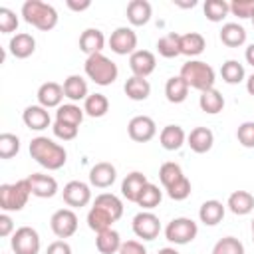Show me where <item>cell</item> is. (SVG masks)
<instances>
[{
    "label": "cell",
    "instance_id": "cell-1",
    "mask_svg": "<svg viewBox=\"0 0 254 254\" xmlns=\"http://www.w3.org/2000/svg\"><path fill=\"white\" fill-rule=\"evenodd\" d=\"M30 155L38 165H42L48 171H58L67 161L65 149L60 143H56V141H52V139H48L44 135L34 137L30 141Z\"/></svg>",
    "mask_w": 254,
    "mask_h": 254
},
{
    "label": "cell",
    "instance_id": "cell-2",
    "mask_svg": "<svg viewBox=\"0 0 254 254\" xmlns=\"http://www.w3.org/2000/svg\"><path fill=\"white\" fill-rule=\"evenodd\" d=\"M22 18H24V22L32 24L34 28H38L42 32H50L58 26L56 8L42 0H26L22 4Z\"/></svg>",
    "mask_w": 254,
    "mask_h": 254
},
{
    "label": "cell",
    "instance_id": "cell-3",
    "mask_svg": "<svg viewBox=\"0 0 254 254\" xmlns=\"http://www.w3.org/2000/svg\"><path fill=\"white\" fill-rule=\"evenodd\" d=\"M179 75L189 83V87H194L200 93L206 89H212L214 81H216V73H214L212 65H208L206 62H200V60H189L187 64H183Z\"/></svg>",
    "mask_w": 254,
    "mask_h": 254
},
{
    "label": "cell",
    "instance_id": "cell-4",
    "mask_svg": "<svg viewBox=\"0 0 254 254\" xmlns=\"http://www.w3.org/2000/svg\"><path fill=\"white\" fill-rule=\"evenodd\" d=\"M85 75L97 83V85H111L117 75H119V67L115 62H111L107 56L103 54H93V56H87L85 60Z\"/></svg>",
    "mask_w": 254,
    "mask_h": 254
},
{
    "label": "cell",
    "instance_id": "cell-5",
    "mask_svg": "<svg viewBox=\"0 0 254 254\" xmlns=\"http://www.w3.org/2000/svg\"><path fill=\"white\" fill-rule=\"evenodd\" d=\"M32 194L28 179H20L16 183L0 185V208L4 212H18L26 206L28 198Z\"/></svg>",
    "mask_w": 254,
    "mask_h": 254
},
{
    "label": "cell",
    "instance_id": "cell-6",
    "mask_svg": "<svg viewBox=\"0 0 254 254\" xmlns=\"http://www.w3.org/2000/svg\"><path fill=\"white\" fill-rule=\"evenodd\" d=\"M196 234H198L196 222L192 218H187V216L173 218L165 226V238L173 244H189L196 238Z\"/></svg>",
    "mask_w": 254,
    "mask_h": 254
},
{
    "label": "cell",
    "instance_id": "cell-7",
    "mask_svg": "<svg viewBox=\"0 0 254 254\" xmlns=\"http://www.w3.org/2000/svg\"><path fill=\"white\" fill-rule=\"evenodd\" d=\"M14 254H38L40 252V234L32 226H20L10 238Z\"/></svg>",
    "mask_w": 254,
    "mask_h": 254
},
{
    "label": "cell",
    "instance_id": "cell-8",
    "mask_svg": "<svg viewBox=\"0 0 254 254\" xmlns=\"http://www.w3.org/2000/svg\"><path fill=\"white\" fill-rule=\"evenodd\" d=\"M133 232L141 240H155L161 232V220L151 210H141L133 216Z\"/></svg>",
    "mask_w": 254,
    "mask_h": 254
},
{
    "label": "cell",
    "instance_id": "cell-9",
    "mask_svg": "<svg viewBox=\"0 0 254 254\" xmlns=\"http://www.w3.org/2000/svg\"><path fill=\"white\" fill-rule=\"evenodd\" d=\"M109 48L111 52H115L117 56H131L133 52H137V34L133 28L127 26H119L111 32L109 38Z\"/></svg>",
    "mask_w": 254,
    "mask_h": 254
},
{
    "label": "cell",
    "instance_id": "cell-10",
    "mask_svg": "<svg viewBox=\"0 0 254 254\" xmlns=\"http://www.w3.org/2000/svg\"><path fill=\"white\" fill-rule=\"evenodd\" d=\"M50 226H52V232L58 238H62V240L64 238H69L77 230V214L71 208H60V210H56L52 214Z\"/></svg>",
    "mask_w": 254,
    "mask_h": 254
},
{
    "label": "cell",
    "instance_id": "cell-11",
    "mask_svg": "<svg viewBox=\"0 0 254 254\" xmlns=\"http://www.w3.org/2000/svg\"><path fill=\"white\" fill-rule=\"evenodd\" d=\"M62 194H64V202L71 208L87 206L91 200V189H89V185H85L81 181H69L64 187Z\"/></svg>",
    "mask_w": 254,
    "mask_h": 254
},
{
    "label": "cell",
    "instance_id": "cell-12",
    "mask_svg": "<svg viewBox=\"0 0 254 254\" xmlns=\"http://www.w3.org/2000/svg\"><path fill=\"white\" fill-rule=\"evenodd\" d=\"M127 133L133 141L147 143L157 135V125L149 115H135L127 125Z\"/></svg>",
    "mask_w": 254,
    "mask_h": 254
},
{
    "label": "cell",
    "instance_id": "cell-13",
    "mask_svg": "<svg viewBox=\"0 0 254 254\" xmlns=\"http://www.w3.org/2000/svg\"><path fill=\"white\" fill-rule=\"evenodd\" d=\"M129 67L133 71V75L137 77H149L155 67H157V60H155V54L149 52V50H137L129 56Z\"/></svg>",
    "mask_w": 254,
    "mask_h": 254
},
{
    "label": "cell",
    "instance_id": "cell-14",
    "mask_svg": "<svg viewBox=\"0 0 254 254\" xmlns=\"http://www.w3.org/2000/svg\"><path fill=\"white\" fill-rule=\"evenodd\" d=\"M32 189V194L38 198H52L58 192V181L52 175H42V173H32L26 177Z\"/></svg>",
    "mask_w": 254,
    "mask_h": 254
},
{
    "label": "cell",
    "instance_id": "cell-15",
    "mask_svg": "<svg viewBox=\"0 0 254 254\" xmlns=\"http://www.w3.org/2000/svg\"><path fill=\"white\" fill-rule=\"evenodd\" d=\"M38 105L50 109V107H60L65 93H64V85L56 83V81H46L38 87Z\"/></svg>",
    "mask_w": 254,
    "mask_h": 254
},
{
    "label": "cell",
    "instance_id": "cell-16",
    "mask_svg": "<svg viewBox=\"0 0 254 254\" xmlns=\"http://www.w3.org/2000/svg\"><path fill=\"white\" fill-rule=\"evenodd\" d=\"M117 179V169L107 163V161H101V163H95L89 171V183L97 189H107L115 183Z\"/></svg>",
    "mask_w": 254,
    "mask_h": 254
},
{
    "label": "cell",
    "instance_id": "cell-17",
    "mask_svg": "<svg viewBox=\"0 0 254 254\" xmlns=\"http://www.w3.org/2000/svg\"><path fill=\"white\" fill-rule=\"evenodd\" d=\"M22 121H24V125L28 129L42 131V129L50 127L52 117H50V113H48L46 107H42V105H28L24 109V113H22Z\"/></svg>",
    "mask_w": 254,
    "mask_h": 254
},
{
    "label": "cell",
    "instance_id": "cell-18",
    "mask_svg": "<svg viewBox=\"0 0 254 254\" xmlns=\"http://www.w3.org/2000/svg\"><path fill=\"white\" fill-rule=\"evenodd\" d=\"M187 145L190 147V151H194L198 155L208 153L214 145V133L208 127H194L187 135Z\"/></svg>",
    "mask_w": 254,
    "mask_h": 254
},
{
    "label": "cell",
    "instance_id": "cell-19",
    "mask_svg": "<svg viewBox=\"0 0 254 254\" xmlns=\"http://www.w3.org/2000/svg\"><path fill=\"white\" fill-rule=\"evenodd\" d=\"M8 50L14 58L18 60H26L30 58L34 52H36V40L32 34H26V32H20L16 36H12L10 44H8Z\"/></svg>",
    "mask_w": 254,
    "mask_h": 254
},
{
    "label": "cell",
    "instance_id": "cell-20",
    "mask_svg": "<svg viewBox=\"0 0 254 254\" xmlns=\"http://www.w3.org/2000/svg\"><path fill=\"white\" fill-rule=\"evenodd\" d=\"M187 141V133L181 125H165L159 133V143L163 149L167 151H177L185 145Z\"/></svg>",
    "mask_w": 254,
    "mask_h": 254
},
{
    "label": "cell",
    "instance_id": "cell-21",
    "mask_svg": "<svg viewBox=\"0 0 254 254\" xmlns=\"http://www.w3.org/2000/svg\"><path fill=\"white\" fill-rule=\"evenodd\" d=\"M103 46H105V36H103L101 30H97V28H87V30L81 32V36H79V50H81L83 54H87V56L101 54Z\"/></svg>",
    "mask_w": 254,
    "mask_h": 254
},
{
    "label": "cell",
    "instance_id": "cell-22",
    "mask_svg": "<svg viewBox=\"0 0 254 254\" xmlns=\"http://www.w3.org/2000/svg\"><path fill=\"white\" fill-rule=\"evenodd\" d=\"M147 183H149V181H147V177H145L143 173L133 171V173H129V175L123 179V183H121V194H123L129 202H137V196H139V192L143 190V187H145Z\"/></svg>",
    "mask_w": 254,
    "mask_h": 254
},
{
    "label": "cell",
    "instance_id": "cell-23",
    "mask_svg": "<svg viewBox=\"0 0 254 254\" xmlns=\"http://www.w3.org/2000/svg\"><path fill=\"white\" fill-rule=\"evenodd\" d=\"M198 218L206 226H216L224 218V204L220 200H216V198L204 200L200 204V208H198Z\"/></svg>",
    "mask_w": 254,
    "mask_h": 254
},
{
    "label": "cell",
    "instance_id": "cell-24",
    "mask_svg": "<svg viewBox=\"0 0 254 254\" xmlns=\"http://www.w3.org/2000/svg\"><path fill=\"white\" fill-rule=\"evenodd\" d=\"M226 206L232 214H238V216H244V214H250L254 210V196L248 192V190H234L228 200H226Z\"/></svg>",
    "mask_w": 254,
    "mask_h": 254
},
{
    "label": "cell",
    "instance_id": "cell-25",
    "mask_svg": "<svg viewBox=\"0 0 254 254\" xmlns=\"http://www.w3.org/2000/svg\"><path fill=\"white\" fill-rule=\"evenodd\" d=\"M64 93H65V97L69 99V101H85L87 99V81L81 77V75H77V73H71V75H67L65 79H64Z\"/></svg>",
    "mask_w": 254,
    "mask_h": 254
},
{
    "label": "cell",
    "instance_id": "cell-26",
    "mask_svg": "<svg viewBox=\"0 0 254 254\" xmlns=\"http://www.w3.org/2000/svg\"><path fill=\"white\" fill-rule=\"evenodd\" d=\"M153 8L147 0H131L127 4V20L133 26H145L151 20Z\"/></svg>",
    "mask_w": 254,
    "mask_h": 254
},
{
    "label": "cell",
    "instance_id": "cell-27",
    "mask_svg": "<svg viewBox=\"0 0 254 254\" xmlns=\"http://www.w3.org/2000/svg\"><path fill=\"white\" fill-rule=\"evenodd\" d=\"M206 48V40L202 34L198 32H187V34H181V54L183 56H189V58H194V56H200Z\"/></svg>",
    "mask_w": 254,
    "mask_h": 254
},
{
    "label": "cell",
    "instance_id": "cell-28",
    "mask_svg": "<svg viewBox=\"0 0 254 254\" xmlns=\"http://www.w3.org/2000/svg\"><path fill=\"white\" fill-rule=\"evenodd\" d=\"M123 91L129 99L133 101H145L149 95H151V83L145 79V77H137V75H131L125 85H123Z\"/></svg>",
    "mask_w": 254,
    "mask_h": 254
},
{
    "label": "cell",
    "instance_id": "cell-29",
    "mask_svg": "<svg viewBox=\"0 0 254 254\" xmlns=\"http://www.w3.org/2000/svg\"><path fill=\"white\" fill-rule=\"evenodd\" d=\"M220 42L228 48H240L246 42V30L238 22H228L220 30Z\"/></svg>",
    "mask_w": 254,
    "mask_h": 254
},
{
    "label": "cell",
    "instance_id": "cell-30",
    "mask_svg": "<svg viewBox=\"0 0 254 254\" xmlns=\"http://www.w3.org/2000/svg\"><path fill=\"white\" fill-rule=\"evenodd\" d=\"M189 95V83L181 75H173L165 83V97L171 103H183Z\"/></svg>",
    "mask_w": 254,
    "mask_h": 254
},
{
    "label": "cell",
    "instance_id": "cell-31",
    "mask_svg": "<svg viewBox=\"0 0 254 254\" xmlns=\"http://www.w3.org/2000/svg\"><path fill=\"white\" fill-rule=\"evenodd\" d=\"M121 244H123V240H121L119 232L113 230V228L99 232L97 238H95V246H97V250L101 254H117L119 248H121Z\"/></svg>",
    "mask_w": 254,
    "mask_h": 254
},
{
    "label": "cell",
    "instance_id": "cell-32",
    "mask_svg": "<svg viewBox=\"0 0 254 254\" xmlns=\"http://www.w3.org/2000/svg\"><path fill=\"white\" fill-rule=\"evenodd\" d=\"M198 105H200V109H202L204 113L216 115V113H220V111L224 109V97H222V93H220L218 89L212 87V89H206V91L200 93Z\"/></svg>",
    "mask_w": 254,
    "mask_h": 254
},
{
    "label": "cell",
    "instance_id": "cell-33",
    "mask_svg": "<svg viewBox=\"0 0 254 254\" xmlns=\"http://www.w3.org/2000/svg\"><path fill=\"white\" fill-rule=\"evenodd\" d=\"M113 222H115V218L109 212H105L103 208H99V206H91L89 212H87V226L95 234H99L103 230H109L113 226Z\"/></svg>",
    "mask_w": 254,
    "mask_h": 254
},
{
    "label": "cell",
    "instance_id": "cell-34",
    "mask_svg": "<svg viewBox=\"0 0 254 254\" xmlns=\"http://www.w3.org/2000/svg\"><path fill=\"white\" fill-rule=\"evenodd\" d=\"M83 115H85L83 107H79L75 103H64L56 111V121L67 123V125H73V127H79L81 121H83Z\"/></svg>",
    "mask_w": 254,
    "mask_h": 254
},
{
    "label": "cell",
    "instance_id": "cell-35",
    "mask_svg": "<svg viewBox=\"0 0 254 254\" xmlns=\"http://www.w3.org/2000/svg\"><path fill=\"white\" fill-rule=\"evenodd\" d=\"M157 52L163 56V58H177L181 56V34L177 32H169L165 36H161L157 40Z\"/></svg>",
    "mask_w": 254,
    "mask_h": 254
},
{
    "label": "cell",
    "instance_id": "cell-36",
    "mask_svg": "<svg viewBox=\"0 0 254 254\" xmlns=\"http://www.w3.org/2000/svg\"><path fill=\"white\" fill-rule=\"evenodd\" d=\"M93 206H99V208H103L105 212H109V214L115 218V222L123 216V202H121L119 196H115V194H111V192H101V194H97L95 200H93Z\"/></svg>",
    "mask_w": 254,
    "mask_h": 254
},
{
    "label": "cell",
    "instance_id": "cell-37",
    "mask_svg": "<svg viewBox=\"0 0 254 254\" xmlns=\"http://www.w3.org/2000/svg\"><path fill=\"white\" fill-rule=\"evenodd\" d=\"M83 111L89 117H103L109 111V99L103 93H89L83 101Z\"/></svg>",
    "mask_w": 254,
    "mask_h": 254
},
{
    "label": "cell",
    "instance_id": "cell-38",
    "mask_svg": "<svg viewBox=\"0 0 254 254\" xmlns=\"http://www.w3.org/2000/svg\"><path fill=\"white\" fill-rule=\"evenodd\" d=\"M161 198H163L161 189L157 185H153V183H147L143 187V190L139 192V196H137V204L141 208H145V210H153L155 206L161 204Z\"/></svg>",
    "mask_w": 254,
    "mask_h": 254
},
{
    "label": "cell",
    "instance_id": "cell-39",
    "mask_svg": "<svg viewBox=\"0 0 254 254\" xmlns=\"http://www.w3.org/2000/svg\"><path fill=\"white\" fill-rule=\"evenodd\" d=\"M220 75H222V79L226 81V83H230V85H236V83H240L242 79H244V65L240 64V62H236V60H226L224 64H222V67H220Z\"/></svg>",
    "mask_w": 254,
    "mask_h": 254
},
{
    "label": "cell",
    "instance_id": "cell-40",
    "mask_svg": "<svg viewBox=\"0 0 254 254\" xmlns=\"http://www.w3.org/2000/svg\"><path fill=\"white\" fill-rule=\"evenodd\" d=\"M230 12V4L226 0H206L204 2V16L210 22H222Z\"/></svg>",
    "mask_w": 254,
    "mask_h": 254
},
{
    "label": "cell",
    "instance_id": "cell-41",
    "mask_svg": "<svg viewBox=\"0 0 254 254\" xmlns=\"http://www.w3.org/2000/svg\"><path fill=\"white\" fill-rule=\"evenodd\" d=\"M183 177H185V175H183L181 165H177V163H173V161L163 163L161 169H159V179H161V185H163L165 189H169L171 185H175V183L181 181Z\"/></svg>",
    "mask_w": 254,
    "mask_h": 254
},
{
    "label": "cell",
    "instance_id": "cell-42",
    "mask_svg": "<svg viewBox=\"0 0 254 254\" xmlns=\"http://www.w3.org/2000/svg\"><path fill=\"white\" fill-rule=\"evenodd\" d=\"M212 254H244V244L234 236H224L212 246Z\"/></svg>",
    "mask_w": 254,
    "mask_h": 254
},
{
    "label": "cell",
    "instance_id": "cell-43",
    "mask_svg": "<svg viewBox=\"0 0 254 254\" xmlns=\"http://www.w3.org/2000/svg\"><path fill=\"white\" fill-rule=\"evenodd\" d=\"M20 151V139L14 133L0 135V159H12Z\"/></svg>",
    "mask_w": 254,
    "mask_h": 254
},
{
    "label": "cell",
    "instance_id": "cell-44",
    "mask_svg": "<svg viewBox=\"0 0 254 254\" xmlns=\"http://www.w3.org/2000/svg\"><path fill=\"white\" fill-rule=\"evenodd\" d=\"M165 190H167L169 198H173V200H185V198L190 196L192 187H190V181H189L187 177H183L181 181H177L175 185H171V187L165 189Z\"/></svg>",
    "mask_w": 254,
    "mask_h": 254
},
{
    "label": "cell",
    "instance_id": "cell-45",
    "mask_svg": "<svg viewBox=\"0 0 254 254\" xmlns=\"http://www.w3.org/2000/svg\"><path fill=\"white\" fill-rule=\"evenodd\" d=\"M236 139L242 147L254 149V121H244L236 129Z\"/></svg>",
    "mask_w": 254,
    "mask_h": 254
},
{
    "label": "cell",
    "instance_id": "cell-46",
    "mask_svg": "<svg viewBox=\"0 0 254 254\" xmlns=\"http://www.w3.org/2000/svg\"><path fill=\"white\" fill-rule=\"evenodd\" d=\"M16 28H18L16 12H12L10 8L2 6L0 8V32L2 34H10V32H16Z\"/></svg>",
    "mask_w": 254,
    "mask_h": 254
},
{
    "label": "cell",
    "instance_id": "cell-47",
    "mask_svg": "<svg viewBox=\"0 0 254 254\" xmlns=\"http://www.w3.org/2000/svg\"><path fill=\"white\" fill-rule=\"evenodd\" d=\"M230 12L238 18H252L254 16V0H232Z\"/></svg>",
    "mask_w": 254,
    "mask_h": 254
},
{
    "label": "cell",
    "instance_id": "cell-48",
    "mask_svg": "<svg viewBox=\"0 0 254 254\" xmlns=\"http://www.w3.org/2000/svg\"><path fill=\"white\" fill-rule=\"evenodd\" d=\"M52 131H54V135H56L58 139H62V141H73V139L77 137L79 127H73V125H67V123H60V121H56V123L52 125Z\"/></svg>",
    "mask_w": 254,
    "mask_h": 254
},
{
    "label": "cell",
    "instance_id": "cell-49",
    "mask_svg": "<svg viewBox=\"0 0 254 254\" xmlns=\"http://www.w3.org/2000/svg\"><path fill=\"white\" fill-rule=\"evenodd\" d=\"M117 254H147V250L139 240H127L121 244Z\"/></svg>",
    "mask_w": 254,
    "mask_h": 254
},
{
    "label": "cell",
    "instance_id": "cell-50",
    "mask_svg": "<svg viewBox=\"0 0 254 254\" xmlns=\"http://www.w3.org/2000/svg\"><path fill=\"white\" fill-rule=\"evenodd\" d=\"M46 254H71V246H69L65 240H54V242L48 246Z\"/></svg>",
    "mask_w": 254,
    "mask_h": 254
},
{
    "label": "cell",
    "instance_id": "cell-51",
    "mask_svg": "<svg viewBox=\"0 0 254 254\" xmlns=\"http://www.w3.org/2000/svg\"><path fill=\"white\" fill-rule=\"evenodd\" d=\"M16 230H14V222H12V218L8 216V212H2L0 214V236H10V234H14Z\"/></svg>",
    "mask_w": 254,
    "mask_h": 254
},
{
    "label": "cell",
    "instance_id": "cell-52",
    "mask_svg": "<svg viewBox=\"0 0 254 254\" xmlns=\"http://www.w3.org/2000/svg\"><path fill=\"white\" fill-rule=\"evenodd\" d=\"M65 4H67V8L73 10V12H83V10H87V8L91 6L89 0H79V2H77V0H67Z\"/></svg>",
    "mask_w": 254,
    "mask_h": 254
},
{
    "label": "cell",
    "instance_id": "cell-53",
    "mask_svg": "<svg viewBox=\"0 0 254 254\" xmlns=\"http://www.w3.org/2000/svg\"><path fill=\"white\" fill-rule=\"evenodd\" d=\"M244 58H246V62L254 67V44H250L248 48H246V52H244Z\"/></svg>",
    "mask_w": 254,
    "mask_h": 254
},
{
    "label": "cell",
    "instance_id": "cell-54",
    "mask_svg": "<svg viewBox=\"0 0 254 254\" xmlns=\"http://www.w3.org/2000/svg\"><path fill=\"white\" fill-rule=\"evenodd\" d=\"M246 91H248L250 95H254V73L246 79Z\"/></svg>",
    "mask_w": 254,
    "mask_h": 254
},
{
    "label": "cell",
    "instance_id": "cell-55",
    "mask_svg": "<svg viewBox=\"0 0 254 254\" xmlns=\"http://www.w3.org/2000/svg\"><path fill=\"white\" fill-rule=\"evenodd\" d=\"M175 4L177 6H183V8H192V6H196V0H190V2H179V0H175Z\"/></svg>",
    "mask_w": 254,
    "mask_h": 254
},
{
    "label": "cell",
    "instance_id": "cell-56",
    "mask_svg": "<svg viewBox=\"0 0 254 254\" xmlns=\"http://www.w3.org/2000/svg\"><path fill=\"white\" fill-rule=\"evenodd\" d=\"M157 254H179V250H177V248H171V246H167V248H161Z\"/></svg>",
    "mask_w": 254,
    "mask_h": 254
},
{
    "label": "cell",
    "instance_id": "cell-57",
    "mask_svg": "<svg viewBox=\"0 0 254 254\" xmlns=\"http://www.w3.org/2000/svg\"><path fill=\"white\" fill-rule=\"evenodd\" d=\"M252 232H254V218H252Z\"/></svg>",
    "mask_w": 254,
    "mask_h": 254
},
{
    "label": "cell",
    "instance_id": "cell-58",
    "mask_svg": "<svg viewBox=\"0 0 254 254\" xmlns=\"http://www.w3.org/2000/svg\"><path fill=\"white\" fill-rule=\"evenodd\" d=\"M250 20H252V26H254V16H252V18H250Z\"/></svg>",
    "mask_w": 254,
    "mask_h": 254
},
{
    "label": "cell",
    "instance_id": "cell-59",
    "mask_svg": "<svg viewBox=\"0 0 254 254\" xmlns=\"http://www.w3.org/2000/svg\"><path fill=\"white\" fill-rule=\"evenodd\" d=\"M252 240H254V232H252Z\"/></svg>",
    "mask_w": 254,
    "mask_h": 254
}]
</instances>
